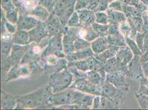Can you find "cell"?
I'll list each match as a JSON object with an SVG mask.
<instances>
[{
    "instance_id": "1",
    "label": "cell",
    "mask_w": 148,
    "mask_h": 110,
    "mask_svg": "<svg viewBox=\"0 0 148 110\" xmlns=\"http://www.w3.org/2000/svg\"><path fill=\"white\" fill-rule=\"evenodd\" d=\"M73 75L66 69L54 74L51 78V86L54 92H60L71 84Z\"/></svg>"
},
{
    "instance_id": "2",
    "label": "cell",
    "mask_w": 148,
    "mask_h": 110,
    "mask_svg": "<svg viewBox=\"0 0 148 110\" xmlns=\"http://www.w3.org/2000/svg\"><path fill=\"white\" fill-rule=\"evenodd\" d=\"M127 74L133 79H142L145 78L142 69L140 57L134 56L127 65Z\"/></svg>"
},
{
    "instance_id": "3",
    "label": "cell",
    "mask_w": 148,
    "mask_h": 110,
    "mask_svg": "<svg viewBox=\"0 0 148 110\" xmlns=\"http://www.w3.org/2000/svg\"><path fill=\"white\" fill-rule=\"evenodd\" d=\"M99 86L93 84L86 79H80L76 81L70 88L92 94L99 95L101 89Z\"/></svg>"
},
{
    "instance_id": "4",
    "label": "cell",
    "mask_w": 148,
    "mask_h": 110,
    "mask_svg": "<svg viewBox=\"0 0 148 110\" xmlns=\"http://www.w3.org/2000/svg\"><path fill=\"white\" fill-rule=\"evenodd\" d=\"M107 80L117 88L128 90L129 85L125 82L124 74L121 71L108 73L107 75Z\"/></svg>"
},
{
    "instance_id": "5",
    "label": "cell",
    "mask_w": 148,
    "mask_h": 110,
    "mask_svg": "<svg viewBox=\"0 0 148 110\" xmlns=\"http://www.w3.org/2000/svg\"><path fill=\"white\" fill-rule=\"evenodd\" d=\"M75 92L65 91L56 94L49 98L48 101L54 105H61L64 104H73Z\"/></svg>"
},
{
    "instance_id": "6",
    "label": "cell",
    "mask_w": 148,
    "mask_h": 110,
    "mask_svg": "<svg viewBox=\"0 0 148 110\" xmlns=\"http://www.w3.org/2000/svg\"><path fill=\"white\" fill-rule=\"evenodd\" d=\"M48 31L47 25L42 22L35 27L33 29L30 31L29 34V41H35L39 43L41 40L47 37L48 34Z\"/></svg>"
},
{
    "instance_id": "7",
    "label": "cell",
    "mask_w": 148,
    "mask_h": 110,
    "mask_svg": "<svg viewBox=\"0 0 148 110\" xmlns=\"http://www.w3.org/2000/svg\"><path fill=\"white\" fill-rule=\"evenodd\" d=\"M17 23L19 30L28 31L36 27L41 22L32 16L23 15L19 18Z\"/></svg>"
},
{
    "instance_id": "8",
    "label": "cell",
    "mask_w": 148,
    "mask_h": 110,
    "mask_svg": "<svg viewBox=\"0 0 148 110\" xmlns=\"http://www.w3.org/2000/svg\"><path fill=\"white\" fill-rule=\"evenodd\" d=\"M134 56L133 52L128 46L121 48L116 56L118 61L124 68H127L128 64Z\"/></svg>"
},
{
    "instance_id": "9",
    "label": "cell",
    "mask_w": 148,
    "mask_h": 110,
    "mask_svg": "<svg viewBox=\"0 0 148 110\" xmlns=\"http://www.w3.org/2000/svg\"><path fill=\"white\" fill-rule=\"evenodd\" d=\"M80 19V24L87 25L93 23L96 20V14L93 11L88 9H82L76 11Z\"/></svg>"
},
{
    "instance_id": "10",
    "label": "cell",
    "mask_w": 148,
    "mask_h": 110,
    "mask_svg": "<svg viewBox=\"0 0 148 110\" xmlns=\"http://www.w3.org/2000/svg\"><path fill=\"white\" fill-rule=\"evenodd\" d=\"M13 2L18 10L22 13L29 14L36 8L38 3L33 0H12Z\"/></svg>"
},
{
    "instance_id": "11",
    "label": "cell",
    "mask_w": 148,
    "mask_h": 110,
    "mask_svg": "<svg viewBox=\"0 0 148 110\" xmlns=\"http://www.w3.org/2000/svg\"><path fill=\"white\" fill-rule=\"evenodd\" d=\"M79 35L81 38L90 42L94 41L100 35L93 29L92 25L90 24L85 25L84 28L80 29L79 31Z\"/></svg>"
},
{
    "instance_id": "12",
    "label": "cell",
    "mask_w": 148,
    "mask_h": 110,
    "mask_svg": "<svg viewBox=\"0 0 148 110\" xmlns=\"http://www.w3.org/2000/svg\"><path fill=\"white\" fill-rule=\"evenodd\" d=\"M91 46L93 52L99 54L112 46V45L108 43L107 37H97L93 41Z\"/></svg>"
},
{
    "instance_id": "13",
    "label": "cell",
    "mask_w": 148,
    "mask_h": 110,
    "mask_svg": "<svg viewBox=\"0 0 148 110\" xmlns=\"http://www.w3.org/2000/svg\"><path fill=\"white\" fill-rule=\"evenodd\" d=\"M93 51L91 48L82 50L76 51V52L71 53L68 55V59L71 61H74L77 60H82L86 58L90 57L94 55Z\"/></svg>"
},
{
    "instance_id": "14",
    "label": "cell",
    "mask_w": 148,
    "mask_h": 110,
    "mask_svg": "<svg viewBox=\"0 0 148 110\" xmlns=\"http://www.w3.org/2000/svg\"><path fill=\"white\" fill-rule=\"evenodd\" d=\"M93 98V95L75 92L73 104H79L85 106H89L92 103Z\"/></svg>"
},
{
    "instance_id": "15",
    "label": "cell",
    "mask_w": 148,
    "mask_h": 110,
    "mask_svg": "<svg viewBox=\"0 0 148 110\" xmlns=\"http://www.w3.org/2000/svg\"><path fill=\"white\" fill-rule=\"evenodd\" d=\"M106 12L108 16L110 23H121L127 21V17L125 14L122 12L116 11L108 8L106 11Z\"/></svg>"
},
{
    "instance_id": "16",
    "label": "cell",
    "mask_w": 148,
    "mask_h": 110,
    "mask_svg": "<svg viewBox=\"0 0 148 110\" xmlns=\"http://www.w3.org/2000/svg\"><path fill=\"white\" fill-rule=\"evenodd\" d=\"M121 48L118 46H112L110 48L106 50L103 52L99 54L97 60H99L101 62L105 63L107 60L115 57Z\"/></svg>"
},
{
    "instance_id": "17",
    "label": "cell",
    "mask_w": 148,
    "mask_h": 110,
    "mask_svg": "<svg viewBox=\"0 0 148 110\" xmlns=\"http://www.w3.org/2000/svg\"><path fill=\"white\" fill-rule=\"evenodd\" d=\"M39 20H45L49 16V12L47 9L40 5L38 4L37 6L28 14Z\"/></svg>"
},
{
    "instance_id": "18",
    "label": "cell",
    "mask_w": 148,
    "mask_h": 110,
    "mask_svg": "<svg viewBox=\"0 0 148 110\" xmlns=\"http://www.w3.org/2000/svg\"><path fill=\"white\" fill-rule=\"evenodd\" d=\"M101 94L106 98H112L118 95L117 88L108 82L103 86L101 90Z\"/></svg>"
},
{
    "instance_id": "19",
    "label": "cell",
    "mask_w": 148,
    "mask_h": 110,
    "mask_svg": "<svg viewBox=\"0 0 148 110\" xmlns=\"http://www.w3.org/2000/svg\"><path fill=\"white\" fill-rule=\"evenodd\" d=\"M14 42L19 45H25L29 41V34L23 30L17 31L14 36Z\"/></svg>"
},
{
    "instance_id": "20",
    "label": "cell",
    "mask_w": 148,
    "mask_h": 110,
    "mask_svg": "<svg viewBox=\"0 0 148 110\" xmlns=\"http://www.w3.org/2000/svg\"><path fill=\"white\" fill-rule=\"evenodd\" d=\"M125 40L127 46L130 48L134 56L140 57L143 55V52L139 48L136 41L133 38H131L130 37H125Z\"/></svg>"
},
{
    "instance_id": "21",
    "label": "cell",
    "mask_w": 148,
    "mask_h": 110,
    "mask_svg": "<svg viewBox=\"0 0 148 110\" xmlns=\"http://www.w3.org/2000/svg\"><path fill=\"white\" fill-rule=\"evenodd\" d=\"M58 20L59 19L56 18V17H53L48 21L47 26L49 35H54L58 33L59 28Z\"/></svg>"
},
{
    "instance_id": "22",
    "label": "cell",
    "mask_w": 148,
    "mask_h": 110,
    "mask_svg": "<svg viewBox=\"0 0 148 110\" xmlns=\"http://www.w3.org/2000/svg\"><path fill=\"white\" fill-rule=\"evenodd\" d=\"M107 40L112 46H118L119 48H123L127 46L125 38H121L119 37H114L108 34L107 37Z\"/></svg>"
},
{
    "instance_id": "23",
    "label": "cell",
    "mask_w": 148,
    "mask_h": 110,
    "mask_svg": "<svg viewBox=\"0 0 148 110\" xmlns=\"http://www.w3.org/2000/svg\"><path fill=\"white\" fill-rule=\"evenodd\" d=\"M85 78L93 84L99 86L102 83V77L95 71H91L85 74Z\"/></svg>"
},
{
    "instance_id": "24",
    "label": "cell",
    "mask_w": 148,
    "mask_h": 110,
    "mask_svg": "<svg viewBox=\"0 0 148 110\" xmlns=\"http://www.w3.org/2000/svg\"><path fill=\"white\" fill-rule=\"evenodd\" d=\"M19 10L16 6L11 8L6 11V16L7 20L14 24L18 22V11Z\"/></svg>"
},
{
    "instance_id": "25",
    "label": "cell",
    "mask_w": 148,
    "mask_h": 110,
    "mask_svg": "<svg viewBox=\"0 0 148 110\" xmlns=\"http://www.w3.org/2000/svg\"><path fill=\"white\" fill-rule=\"evenodd\" d=\"M74 45L75 51H78L88 48L91 45V43L84 39L77 37L74 41Z\"/></svg>"
},
{
    "instance_id": "26",
    "label": "cell",
    "mask_w": 148,
    "mask_h": 110,
    "mask_svg": "<svg viewBox=\"0 0 148 110\" xmlns=\"http://www.w3.org/2000/svg\"><path fill=\"white\" fill-rule=\"evenodd\" d=\"M119 29L121 33L123 34L124 37H130L133 39V37L134 38L133 34L132 29L127 20L119 23Z\"/></svg>"
},
{
    "instance_id": "27",
    "label": "cell",
    "mask_w": 148,
    "mask_h": 110,
    "mask_svg": "<svg viewBox=\"0 0 148 110\" xmlns=\"http://www.w3.org/2000/svg\"><path fill=\"white\" fill-rule=\"evenodd\" d=\"M95 14H96V21L97 23L106 25L110 24V19L106 12L99 11L96 13Z\"/></svg>"
},
{
    "instance_id": "28",
    "label": "cell",
    "mask_w": 148,
    "mask_h": 110,
    "mask_svg": "<svg viewBox=\"0 0 148 110\" xmlns=\"http://www.w3.org/2000/svg\"><path fill=\"white\" fill-rule=\"evenodd\" d=\"M110 24H101L99 23H93L92 24L93 29L96 31L97 33H98L99 35H103L108 33V31L109 30V28L110 27Z\"/></svg>"
},
{
    "instance_id": "29",
    "label": "cell",
    "mask_w": 148,
    "mask_h": 110,
    "mask_svg": "<svg viewBox=\"0 0 148 110\" xmlns=\"http://www.w3.org/2000/svg\"><path fill=\"white\" fill-rule=\"evenodd\" d=\"M136 97L142 109H148V95L139 92Z\"/></svg>"
},
{
    "instance_id": "30",
    "label": "cell",
    "mask_w": 148,
    "mask_h": 110,
    "mask_svg": "<svg viewBox=\"0 0 148 110\" xmlns=\"http://www.w3.org/2000/svg\"><path fill=\"white\" fill-rule=\"evenodd\" d=\"M56 3V0H39L38 4L44 7L49 12H53L54 11Z\"/></svg>"
},
{
    "instance_id": "31",
    "label": "cell",
    "mask_w": 148,
    "mask_h": 110,
    "mask_svg": "<svg viewBox=\"0 0 148 110\" xmlns=\"http://www.w3.org/2000/svg\"><path fill=\"white\" fill-rule=\"evenodd\" d=\"M74 65L76 68H77V69L82 71L85 72L89 69H91L90 57H88L86 60H82L80 61L76 62Z\"/></svg>"
},
{
    "instance_id": "32",
    "label": "cell",
    "mask_w": 148,
    "mask_h": 110,
    "mask_svg": "<svg viewBox=\"0 0 148 110\" xmlns=\"http://www.w3.org/2000/svg\"><path fill=\"white\" fill-rule=\"evenodd\" d=\"M130 18L132 20V22L134 25L137 32L143 33V28H144V24L143 18L141 17H134Z\"/></svg>"
},
{
    "instance_id": "33",
    "label": "cell",
    "mask_w": 148,
    "mask_h": 110,
    "mask_svg": "<svg viewBox=\"0 0 148 110\" xmlns=\"http://www.w3.org/2000/svg\"><path fill=\"white\" fill-rule=\"evenodd\" d=\"M121 1L123 4L137 7L138 8H140L143 10L147 11V6L144 5L139 0H119Z\"/></svg>"
},
{
    "instance_id": "34",
    "label": "cell",
    "mask_w": 148,
    "mask_h": 110,
    "mask_svg": "<svg viewBox=\"0 0 148 110\" xmlns=\"http://www.w3.org/2000/svg\"><path fill=\"white\" fill-rule=\"evenodd\" d=\"M93 0H76L75 10L77 11L82 9H88Z\"/></svg>"
},
{
    "instance_id": "35",
    "label": "cell",
    "mask_w": 148,
    "mask_h": 110,
    "mask_svg": "<svg viewBox=\"0 0 148 110\" xmlns=\"http://www.w3.org/2000/svg\"><path fill=\"white\" fill-rule=\"evenodd\" d=\"M108 8L114 11L123 12V3L119 0H114L109 5Z\"/></svg>"
},
{
    "instance_id": "36",
    "label": "cell",
    "mask_w": 148,
    "mask_h": 110,
    "mask_svg": "<svg viewBox=\"0 0 148 110\" xmlns=\"http://www.w3.org/2000/svg\"><path fill=\"white\" fill-rule=\"evenodd\" d=\"M145 35L143 33H139L138 32L135 36V41L138 45L139 48L141 49L142 51L144 52L145 50L144 48V39H145Z\"/></svg>"
},
{
    "instance_id": "37",
    "label": "cell",
    "mask_w": 148,
    "mask_h": 110,
    "mask_svg": "<svg viewBox=\"0 0 148 110\" xmlns=\"http://www.w3.org/2000/svg\"><path fill=\"white\" fill-rule=\"evenodd\" d=\"M67 24L70 26H77L80 24V19L77 12H74L70 18L69 19Z\"/></svg>"
},
{
    "instance_id": "38",
    "label": "cell",
    "mask_w": 148,
    "mask_h": 110,
    "mask_svg": "<svg viewBox=\"0 0 148 110\" xmlns=\"http://www.w3.org/2000/svg\"><path fill=\"white\" fill-rule=\"evenodd\" d=\"M114 0H99V6L97 7L96 11H106L108 8L109 5Z\"/></svg>"
},
{
    "instance_id": "39",
    "label": "cell",
    "mask_w": 148,
    "mask_h": 110,
    "mask_svg": "<svg viewBox=\"0 0 148 110\" xmlns=\"http://www.w3.org/2000/svg\"><path fill=\"white\" fill-rule=\"evenodd\" d=\"M142 67L144 75L148 78V62L142 63Z\"/></svg>"
},
{
    "instance_id": "40",
    "label": "cell",
    "mask_w": 148,
    "mask_h": 110,
    "mask_svg": "<svg viewBox=\"0 0 148 110\" xmlns=\"http://www.w3.org/2000/svg\"><path fill=\"white\" fill-rule=\"evenodd\" d=\"M140 61L142 63L148 62V50H145L140 56Z\"/></svg>"
},
{
    "instance_id": "41",
    "label": "cell",
    "mask_w": 148,
    "mask_h": 110,
    "mask_svg": "<svg viewBox=\"0 0 148 110\" xmlns=\"http://www.w3.org/2000/svg\"><path fill=\"white\" fill-rule=\"evenodd\" d=\"M6 26L8 31H9L11 33H14L16 32V28L14 25H13V24H10L7 22L6 23Z\"/></svg>"
},
{
    "instance_id": "42",
    "label": "cell",
    "mask_w": 148,
    "mask_h": 110,
    "mask_svg": "<svg viewBox=\"0 0 148 110\" xmlns=\"http://www.w3.org/2000/svg\"><path fill=\"white\" fill-rule=\"evenodd\" d=\"M100 103H101L100 98L99 96H97L96 98H95L94 99V101H93L94 109H99L98 107H99V105H100Z\"/></svg>"
},
{
    "instance_id": "43",
    "label": "cell",
    "mask_w": 148,
    "mask_h": 110,
    "mask_svg": "<svg viewBox=\"0 0 148 110\" xmlns=\"http://www.w3.org/2000/svg\"><path fill=\"white\" fill-rule=\"evenodd\" d=\"M2 52L6 53V52L8 51V50L10 49V45L7 43H2Z\"/></svg>"
},
{
    "instance_id": "44",
    "label": "cell",
    "mask_w": 148,
    "mask_h": 110,
    "mask_svg": "<svg viewBox=\"0 0 148 110\" xmlns=\"http://www.w3.org/2000/svg\"><path fill=\"white\" fill-rule=\"evenodd\" d=\"M144 48L145 51L148 50V34L145 35V39H144Z\"/></svg>"
},
{
    "instance_id": "45",
    "label": "cell",
    "mask_w": 148,
    "mask_h": 110,
    "mask_svg": "<svg viewBox=\"0 0 148 110\" xmlns=\"http://www.w3.org/2000/svg\"><path fill=\"white\" fill-rule=\"evenodd\" d=\"M144 5L148 6V0H139Z\"/></svg>"
},
{
    "instance_id": "46",
    "label": "cell",
    "mask_w": 148,
    "mask_h": 110,
    "mask_svg": "<svg viewBox=\"0 0 148 110\" xmlns=\"http://www.w3.org/2000/svg\"><path fill=\"white\" fill-rule=\"evenodd\" d=\"M146 14L148 16V6H147V11H146Z\"/></svg>"
},
{
    "instance_id": "47",
    "label": "cell",
    "mask_w": 148,
    "mask_h": 110,
    "mask_svg": "<svg viewBox=\"0 0 148 110\" xmlns=\"http://www.w3.org/2000/svg\"><path fill=\"white\" fill-rule=\"evenodd\" d=\"M34 2H36V3H38V2H39V0H33Z\"/></svg>"
},
{
    "instance_id": "48",
    "label": "cell",
    "mask_w": 148,
    "mask_h": 110,
    "mask_svg": "<svg viewBox=\"0 0 148 110\" xmlns=\"http://www.w3.org/2000/svg\"><path fill=\"white\" fill-rule=\"evenodd\" d=\"M56 1L57 2V1H59V0H56Z\"/></svg>"
}]
</instances>
